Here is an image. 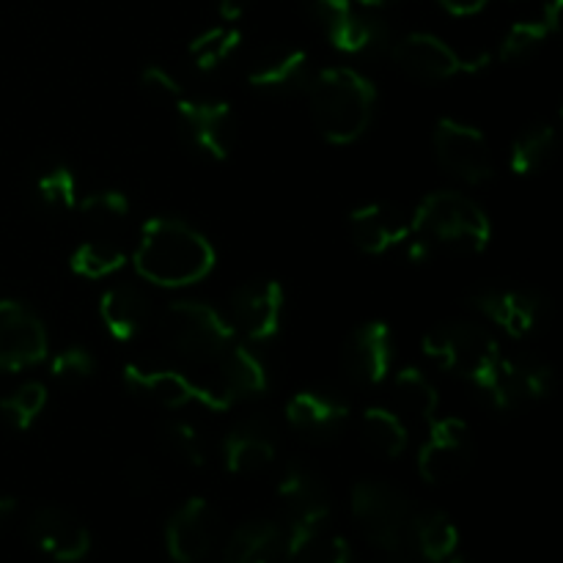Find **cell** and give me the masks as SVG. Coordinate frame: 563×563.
Returning <instances> with one entry per match:
<instances>
[{
  "instance_id": "obj_1",
  "label": "cell",
  "mask_w": 563,
  "mask_h": 563,
  "mask_svg": "<svg viewBox=\"0 0 563 563\" xmlns=\"http://www.w3.org/2000/svg\"><path fill=\"white\" fill-rule=\"evenodd\" d=\"M132 264L143 280L163 289H185L214 269V247L190 223L154 218L141 229Z\"/></svg>"
},
{
  "instance_id": "obj_2",
  "label": "cell",
  "mask_w": 563,
  "mask_h": 563,
  "mask_svg": "<svg viewBox=\"0 0 563 563\" xmlns=\"http://www.w3.org/2000/svg\"><path fill=\"white\" fill-rule=\"evenodd\" d=\"M308 102L317 130L335 146L355 143L368 130L377 104L372 80L350 66H330L308 80Z\"/></svg>"
},
{
  "instance_id": "obj_3",
  "label": "cell",
  "mask_w": 563,
  "mask_h": 563,
  "mask_svg": "<svg viewBox=\"0 0 563 563\" xmlns=\"http://www.w3.org/2000/svg\"><path fill=\"white\" fill-rule=\"evenodd\" d=\"M412 236L429 247L456 253H482L493 240V223L473 198L454 190H440L423 198L412 212Z\"/></svg>"
},
{
  "instance_id": "obj_4",
  "label": "cell",
  "mask_w": 563,
  "mask_h": 563,
  "mask_svg": "<svg viewBox=\"0 0 563 563\" xmlns=\"http://www.w3.org/2000/svg\"><path fill=\"white\" fill-rule=\"evenodd\" d=\"M163 339L185 361L218 363L236 333L229 319L207 302L179 300L163 313Z\"/></svg>"
},
{
  "instance_id": "obj_5",
  "label": "cell",
  "mask_w": 563,
  "mask_h": 563,
  "mask_svg": "<svg viewBox=\"0 0 563 563\" xmlns=\"http://www.w3.org/2000/svg\"><path fill=\"white\" fill-rule=\"evenodd\" d=\"M350 509L355 526L374 548L385 550V553H399L405 548L412 506L399 487L363 478L352 487Z\"/></svg>"
},
{
  "instance_id": "obj_6",
  "label": "cell",
  "mask_w": 563,
  "mask_h": 563,
  "mask_svg": "<svg viewBox=\"0 0 563 563\" xmlns=\"http://www.w3.org/2000/svg\"><path fill=\"white\" fill-rule=\"evenodd\" d=\"M423 352L432 357L440 368L467 379L482 383L489 368L500 361V346L482 324L473 322H445L429 330L423 339Z\"/></svg>"
},
{
  "instance_id": "obj_7",
  "label": "cell",
  "mask_w": 563,
  "mask_h": 563,
  "mask_svg": "<svg viewBox=\"0 0 563 563\" xmlns=\"http://www.w3.org/2000/svg\"><path fill=\"white\" fill-rule=\"evenodd\" d=\"M278 500L286 520V553L324 531L330 520V493L322 476L306 462H289L280 473Z\"/></svg>"
},
{
  "instance_id": "obj_8",
  "label": "cell",
  "mask_w": 563,
  "mask_h": 563,
  "mask_svg": "<svg viewBox=\"0 0 563 563\" xmlns=\"http://www.w3.org/2000/svg\"><path fill=\"white\" fill-rule=\"evenodd\" d=\"M124 383L141 399L152 405L165 407V410H181V407H203L212 412H225L234 401L218 388V385L198 383L176 368H152L130 363L124 366Z\"/></svg>"
},
{
  "instance_id": "obj_9",
  "label": "cell",
  "mask_w": 563,
  "mask_h": 563,
  "mask_svg": "<svg viewBox=\"0 0 563 563\" xmlns=\"http://www.w3.org/2000/svg\"><path fill=\"white\" fill-rule=\"evenodd\" d=\"M308 11L328 33L330 44L346 55L388 53L394 38L379 16L357 9L355 0H308Z\"/></svg>"
},
{
  "instance_id": "obj_10",
  "label": "cell",
  "mask_w": 563,
  "mask_h": 563,
  "mask_svg": "<svg viewBox=\"0 0 563 563\" xmlns=\"http://www.w3.org/2000/svg\"><path fill=\"white\" fill-rule=\"evenodd\" d=\"M476 390L495 410H515L528 401L544 399L553 390V368L531 355H500L487 377L476 383Z\"/></svg>"
},
{
  "instance_id": "obj_11",
  "label": "cell",
  "mask_w": 563,
  "mask_h": 563,
  "mask_svg": "<svg viewBox=\"0 0 563 563\" xmlns=\"http://www.w3.org/2000/svg\"><path fill=\"white\" fill-rule=\"evenodd\" d=\"M390 55L401 71L423 82H443L456 75H465V71L484 69L489 64L487 53H482L478 58L476 55L465 58L432 33H407V36L396 38L390 44Z\"/></svg>"
},
{
  "instance_id": "obj_12",
  "label": "cell",
  "mask_w": 563,
  "mask_h": 563,
  "mask_svg": "<svg viewBox=\"0 0 563 563\" xmlns=\"http://www.w3.org/2000/svg\"><path fill=\"white\" fill-rule=\"evenodd\" d=\"M438 163L465 185H484L495 176L493 148L478 126L456 119H440L434 126Z\"/></svg>"
},
{
  "instance_id": "obj_13",
  "label": "cell",
  "mask_w": 563,
  "mask_h": 563,
  "mask_svg": "<svg viewBox=\"0 0 563 563\" xmlns=\"http://www.w3.org/2000/svg\"><path fill=\"white\" fill-rule=\"evenodd\" d=\"M284 286L278 280H251L231 297V328L245 344H269L284 324Z\"/></svg>"
},
{
  "instance_id": "obj_14",
  "label": "cell",
  "mask_w": 563,
  "mask_h": 563,
  "mask_svg": "<svg viewBox=\"0 0 563 563\" xmlns=\"http://www.w3.org/2000/svg\"><path fill=\"white\" fill-rule=\"evenodd\" d=\"M473 462L471 429L462 418L429 421V438L418 454V473L429 484L456 482Z\"/></svg>"
},
{
  "instance_id": "obj_15",
  "label": "cell",
  "mask_w": 563,
  "mask_h": 563,
  "mask_svg": "<svg viewBox=\"0 0 563 563\" xmlns=\"http://www.w3.org/2000/svg\"><path fill=\"white\" fill-rule=\"evenodd\" d=\"M176 124L196 152L209 159H229L234 146V113L220 99H179Z\"/></svg>"
},
{
  "instance_id": "obj_16",
  "label": "cell",
  "mask_w": 563,
  "mask_h": 563,
  "mask_svg": "<svg viewBox=\"0 0 563 563\" xmlns=\"http://www.w3.org/2000/svg\"><path fill=\"white\" fill-rule=\"evenodd\" d=\"M218 533V509L207 498H187L165 522V550L176 563H198L212 553Z\"/></svg>"
},
{
  "instance_id": "obj_17",
  "label": "cell",
  "mask_w": 563,
  "mask_h": 563,
  "mask_svg": "<svg viewBox=\"0 0 563 563\" xmlns=\"http://www.w3.org/2000/svg\"><path fill=\"white\" fill-rule=\"evenodd\" d=\"M47 330L27 306L0 300V372H25L47 357Z\"/></svg>"
},
{
  "instance_id": "obj_18",
  "label": "cell",
  "mask_w": 563,
  "mask_h": 563,
  "mask_svg": "<svg viewBox=\"0 0 563 563\" xmlns=\"http://www.w3.org/2000/svg\"><path fill=\"white\" fill-rule=\"evenodd\" d=\"M471 306L511 339H528L537 333L548 311L542 297L515 286H487L473 291Z\"/></svg>"
},
{
  "instance_id": "obj_19",
  "label": "cell",
  "mask_w": 563,
  "mask_h": 563,
  "mask_svg": "<svg viewBox=\"0 0 563 563\" xmlns=\"http://www.w3.org/2000/svg\"><path fill=\"white\" fill-rule=\"evenodd\" d=\"M346 377L363 388H377L394 366V339L385 322H366L350 333L341 350Z\"/></svg>"
},
{
  "instance_id": "obj_20",
  "label": "cell",
  "mask_w": 563,
  "mask_h": 563,
  "mask_svg": "<svg viewBox=\"0 0 563 563\" xmlns=\"http://www.w3.org/2000/svg\"><path fill=\"white\" fill-rule=\"evenodd\" d=\"M33 544L55 563H80L91 553V531L71 511L42 506L27 520Z\"/></svg>"
},
{
  "instance_id": "obj_21",
  "label": "cell",
  "mask_w": 563,
  "mask_h": 563,
  "mask_svg": "<svg viewBox=\"0 0 563 563\" xmlns=\"http://www.w3.org/2000/svg\"><path fill=\"white\" fill-rule=\"evenodd\" d=\"M350 236L368 256H383L396 245H405L412 234V214L394 203H366L350 214Z\"/></svg>"
},
{
  "instance_id": "obj_22",
  "label": "cell",
  "mask_w": 563,
  "mask_h": 563,
  "mask_svg": "<svg viewBox=\"0 0 563 563\" xmlns=\"http://www.w3.org/2000/svg\"><path fill=\"white\" fill-rule=\"evenodd\" d=\"M350 418V405L333 390H300L286 401V421L300 438L322 443L335 438Z\"/></svg>"
},
{
  "instance_id": "obj_23",
  "label": "cell",
  "mask_w": 563,
  "mask_h": 563,
  "mask_svg": "<svg viewBox=\"0 0 563 563\" xmlns=\"http://www.w3.org/2000/svg\"><path fill=\"white\" fill-rule=\"evenodd\" d=\"M311 80L308 53L300 47H267L247 66V82L267 93L302 91Z\"/></svg>"
},
{
  "instance_id": "obj_24",
  "label": "cell",
  "mask_w": 563,
  "mask_h": 563,
  "mask_svg": "<svg viewBox=\"0 0 563 563\" xmlns=\"http://www.w3.org/2000/svg\"><path fill=\"white\" fill-rule=\"evenodd\" d=\"M278 454V440L269 423L242 421L223 440L225 471L234 476H253L269 467Z\"/></svg>"
},
{
  "instance_id": "obj_25",
  "label": "cell",
  "mask_w": 563,
  "mask_h": 563,
  "mask_svg": "<svg viewBox=\"0 0 563 563\" xmlns=\"http://www.w3.org/2000/svg\"><path fill=\"white\" fill-rule=\"evenodd\" d=\"M280 553H286V531L275 520L256 517L231 533L220 563H278Z\"/></svg>"
},
{
  "instance_id": "obj_26",
  "label": "cell",
  "mask_w": 563,
  "mask_h": 563,
  "mask_svg": "<svg viewBox=\"0 0 563 563\" xmlns=\"http://www.w3.org/2000/svg\"><path fill=\"white\" fill-rule=\"evenodd\" d=\"M218 385L231 401L256 399L267 390L269 374L262 357L251 350V344H231L218 357Z\"/></svg>"
},
{
  "instance_id": "obj_27",
  "label": "cell",
  "mask_w": 563,
  "mask_h": 563,
  "mask_svg": "<svg viewBox=\"0 0 563 563\" xmlns=\"http://www.w3.org/2000/svg\"><path fill=\"white\" fill-rule=\"evenodd\" d=\"M99 317L115 341H132L148 322V297L130 284L113 286L99 297Z\"/></svg>"
},
{
  "instance_id": "obj_28",
  "label": "cell",
  "mask_w": 563,
  "mask_h": 563,
  "mask_svg": "<svg viewBox=\"0 0 563 563\" xmlns=\"http://www.w3.org/2000/svg\"><path fill=\"white\" fill-rule=\"evenodd\" d=\"M407 539L416 544L423 561L432 563L440 559H449L460 550V528L454 526L449 515L438 509L418 511L410 517V528H407Z\"/></svg>"
},
{
  "instance_id": "obj_29",
  "label": "cell",
  "mask_w": 563,
  "mask_h": 563,
  "mask_svg": "<svg viewBox=\"0 0 563 563\" xmlns=\"http://www.w3.org/2000/svg\"><path fill=\"white\" fill-rule=\"evenodd\" d=\"M363 443L385 460H396L407 449V427L396 412L385 407H368L361 418Z\"/></svg>"
},
{
  "instance_id": "obj_30",
  "label": "cell",
  "mask_w": 563,
  "mask_h": 563,
  "mask_svg": "<svg viewBox=\"0 0 563 563\" xmlns=\"http://www.w3.org/2000/svg\"><path fill=\"white\" fill-rule=\"evenodd\" d=\"M559 146V132L550 124H533L515 141L509 154V165L517 176H528L542 170L553 159Z\"/></svg>"
},
{
  "instance_id": "obj_31",
  "label": "cell",
  "mask_w": 563,
  "mask_h": 563,
  "mask_svg": "<svg viewBox=\"0 0 563 563\" xmlns=\"http://www.w3.org/2000/svg\"><path fill=\"white\" fill-rule=\"evenodd\" d=\"M394 396L401 405V410H407L410 416L421 418V421L427 423L438 418V388H434L432 379H429L421 368L410 366L401 368L399 374H394Z\"/></svg>"
},
{
  "instance_id": "obj_32",
  "label": "cell",
  "mask_w": 563,
  "mask_h": 563,
  "mask_svg": "<svg viewBox=\"0 0 563 563\" xmlns=\"http://www.w3.org/2000/svg\"><path fill=\"white\" fill-rule=\"evenodd\" d=\"M126 264L124 247H119L115 242L108 240H91L82 242L80 247H75L69 258L71 273L80 275L86 280H102L110 278V275L119 273Z\"/></svg>"
},
{
  "instance_id": "obj_33",
  "label": "cell",
  "mask_w": 563,
  "mask_h": 563,
  "mask_svg": "<svg viewBox=\"0 0 563 563\" xmlns=\"http://www.w3.org/2000/svg\"><path fill=\"white\" fill-rule=\"evenodd\" d=\"M242 44V33L236 27H209L190 42V58L196 69L218 71L229 64Z\"/></svg>"
},
{
  "instance_id": "obj_34",
  "label": "cell",
  "mask_w": 563,
  "mask_h": 563,
  "mask_svg": "<svg viewBox=\"0 0 563 563\" xmlns=\"http://www.w3.org/2000/svg\"><path fill=\"white\" fill-rule=\"evenodd\" d=\"M33 190L36 198L49 209H58V212H69L77 207V179L71 174L69 165L64 163H49L42 165L36 170V179H33Z\"/></svg>"
},
{
  "instance_id": "obj_35",
  "label": "cell",
  "mask_w": 563,
  "mask_h": 563,
  "mask_svg": "<svg viewBox=\"0 0 563 563\" xmlns=\"http://www.w3.org/2000/svg\"><path fill=\"white\" fill-rule=\"evenodd\" d=\"M44 407H47V388L42 383H25L14 394L0 399V416L11 429L27 432L38 421Z\"/></svg>"
},
{
  "instance_id": "obj_36",
  "label": "cell",
  "mask_w": 563,
  "mask_h": 563,
  "mask_svg": "<svg viewBox=\"0 0 563 563\" xmlns=\"http://www.w3.org/2000/svg\"><path fill=\"white\" fill-rule=\"evenodd\" d=\"M550 27L544 20H528V22H517L506 31L504 42L498 47V58L506 60V64H517V60H526L531 55H537V49L548 42Z\"/></svg>"
},
{
  "instance_id": "obj_37",
  "label": "cell",
  "mask_w": 563,
  "mask_h": 563,
  "mask_svg": "<svg viewBox=\"0 0 563 563\" xmlns=\"http://www.w3.org/2000/svg\"><path fill=\"white\" fill-rule=\"evenodd\" d=\"M86 220L97 225H115L130 218V198L121 190H97L77 198V207Z\"/></svg>"
},
{
  "instance_id": "obj_38",
  "label": "cell",
  "mask_w": 563,
  "mask_h": 563,
  "mask_svg": "<svg viewBox=\"0 0 563 563\" xmlns=\"http://www.w3.org/2000/svg\"><path fill=\"white\" fill-rule=\"evenodd\" d=\"M163 440L168 445L170 454L176 460H181L190 467H203L207 465V440L198 432L192 423L187 421H170L168 427L163 429Z\"/></svg>"
},
{
  "instance_id": "obj_39",
  "label": "cell",
  "mask_w": 563,
  "mask_h": 563,
  "mask_svg": "<svg viewBox=\"0 0 563 563\" xmlns=\"http://www.w3.org/2000/svg\"><path fill=\"white\" fill-rule=\"evenodd\" d=\"M289 563H352V550L350 542L335 533H317L308 542H302L300 548L289 550L286 553Z\"/></svg>"
},
{
  "instance_id": "obj_40",
  "label": "cell",
  "mask_w": 563,
  "mask_h": 563,
  "mask_svg": "<svg viewBox=\"0 0 563 563\" xmlns=\"http://www.w3.org/2000/svg\"><path fill=\"white\" fill-rule=\"evenodd\" d=\"M93 368H97V363H93L91 352L82 350V346L60 350L49 363V374L60 383H86L88 377H93Z\"/></svg>"
},
{
  "instance_id": "obj_41",
  "label": "cell",
  "mask_w": 563,
  "mask_h": 563,
  "mask_svg": "<svg viewBox=\"0 0 563 563\" xmlns=\"http://www.w3.org/2000/svg\"><path fill=\"white\" fill-rule=\"evenodd\" d=\"M141 88L152 102L176 104L179 99H185L176 77L170 75L168 69H163V66H146V69L141 71Z\"/></svg>"
},
{
  "instance_id": "obj_42",
  "label": "cell",
  "mask_w": 563,
  "mask_h": 563,
  "mask_svg": "<svg viewBox=\"0 0 563 563\" xmlns=\"http://www.w3.org/2000/svg\"><path fill=\"white\" fill-rule=\"evenodd\" d=\"M124 484L132 489V495H152L157 487V471L143 456H130L124 462Z\"/></svg>"
},
{
  "instance_id": "obj_43",
  "label": "cell",
  "mask_w": 563,
  "mask_h": 563,
  "mask_svg": "<svg viewBox=\"0 0 563 563\" xmlns=\"http://www.w3.org/2000/svg\"><path fill=\"white\" fill-rule=\"evenodd\" d=\"M438 3L443 5L449 14L471 16V14H478V11H482L489 0H438Z\"/></svg>"
},
{
  "instance_id": "obj_44",
  "label": "cell",
  "mask_w": 563,
  "mask_h": 563,
  "mask_svg": "<svg viewBox=\"0 0 563 563\" xmlns=\"http://www.w3.org/2000/svg\"><path fill=\"white\" fill-rule=\"evenodd\" d=\"M220 16L229 22H236L247 9H251V0H218Z\"/></svg>"
},
{
  "instance_id": "obj_45",
  "label": "cell",
  "mask_w": 563,
  "mask_h": 563,
  "mask_svg": "<svg viewBox=\"0 0 563 563\" xmlns=\"http://www.w3.org/2000/svg\"><path fill=\"white\" fill-rule=\"evenodd\" d=\"M561 9H563V0H548V3H544L542 20L548 22V27L553 33L561 27Z\"/></svg>"
},
{
  "instance_id": "obj_46",
  "label": "cell",
  "mask_w": 563,
  "mask_h": 563,
  "mask_svg": "<svg viewBox=\"0 0 563 563\" xmlns=\"http://www.w3.org/2000/svg\"><path fill=\"white\" fill-rule=\"evenodd\" d=\"M14 515H16V500L9 498V495H0V528L9 526Z\"/></svg>"
},
{
  "instance_id": "obj_47",
  "label": "cell",
  "mask_w": 563,
  "mask_h": 563,
  "mask_svg": "<svg viewBox=\"0 0 563 563\" xmlns=\"http://www.w3.org/2000/svg\"><path fill=\"white\" fill-rule=\"evenodd\" d=\"M355 3L363 5V9H388V5L401 3V0H355Z\"/></svg>"
},
{
  "instance_id": "obj_48",
  "label": "cell",
  "mask_w": 563,
  "mask_h": 563,
  "mask_svg": "<svg viewBox=\"0 0 563 563\" xmlns=\"http://www.w3.org/2000/svg\"><path fill=\"white\" fill-rule=\"evenodd\" d=\"M432 563H471L467 559H462V555H449V559H440V561H432Z\"/></svg>"
},
{
  "instance_id": "obj_49",
  "label": "cell",
  "mask_w": 563,
  "mask_h": 563,
  "mask_svg": "<svg viewBox=\"0 0 563 563\" xmlns=\"http://www.w3.org/2000/svg\"><path fill=\"white\" fill-rule=\"evenodd\" d=\"M379 563H418V561H410V559H401V555H390V559H385V561H379Z\"/></svg>"
}]
</instances>
